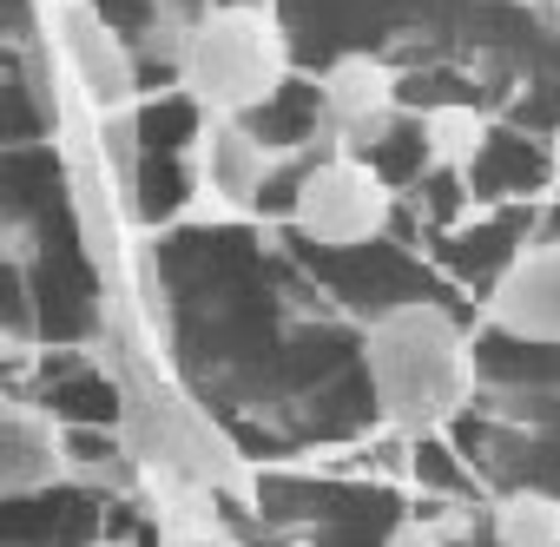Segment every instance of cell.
<instances>
[{
  "mask_svg": "<svg viewBox=\"0 0 560 547\" xmlns=\"http://www.w3.org/2000/svg\"><path fill=\"white\" fill-rule=\"evenodd\" d=\"M100 370L119 389V449L132 462H165L218 494H250V468L237 455V442L205 416V403L165 370V357L152 350L145 324L126 304V284H113L106 311H100V337H93Z\"/></svg>",
  "mask_w": 560,
  "mask_h": 547,
  "instance_id": "6da1fadb",
  "label": "cell"
},
{
  "mask_svg": "<svg viewBox=\"0 0 560 547\" xmlns=\"http://www.w3.org/2000/svg\"><path fill=\"white\" fill-rule=\"evenodd\" d=\"M277 172V146L250 132V119L198 113V132L185 146V185H191V218H244L257 191Z\"/></svg>",
  "mask_w": 560,
  "mask_h": 547,
  "instance_id": "5b68a950",
  "label": "cell"
},
{
  "mask_svg": "<svg viewBox=\"0 0 560 547\" xmlns=\"http://www.w3.org/2000/svg\"><path fill=\"white\" fill-rule=\"evenodd\" d=\"M396 106H402V80H396V67L376 60V54H343V60H330L324 80H317V119H324V132H330L337 146H350V152L370 146V139H383L389 119H396Z\"/></svg>",
  "mask_w": 560,
  "mask_h": 547,
  "instance_id": "52a82bcc",
  "label": "cell"
},
{
  "mask_svg": "<svg viewBox=\"0 0 560 547\" xmlns=\"http://www.w3.org/2000/svg\"><path fill=\"white\" fill-rule=\"evenodd\" d=\"M488 324L521 344H560V244H527L488 284Z\"/></svg>",
  "mask_w": 560,
  "mask_h": 547,
  "instance_id": "ba28073f",
  "label": "cell"
},
{
  "mask_svg": "<svg viewBox=\"0 0 560 547\" xmlns=\"http://www.w3.org/2000/svg\"><path fill=\"white\" fill-rule=\"evenodd\" d=\"M67 475V435L47 409L0 389V501L40 494Z\"/></svg>",
  "mask_w": 560,
  "mask_h": 547,
  "instance_id": "9c48e42d",
  "label": "cell"
},
{
  "mask_svg": "<svg viewBox=\"0 0 560 547\" xmlns=\"http://www.w3.org/2000/svg\"><path fill=\"white\" fill-rule=\"evenodd\" d=\"M389 218H396L389 178L363 152H350V146L317 159L298 178V191H291V224L317 251H363V244H376L389 231Z\"/></svg>",
  "mask_w": 560,
  "mask_h": 547,
  "instance_id": "277c9868",
  "label": "cell"
},
{
  "mask_svg": "<svg viewBox=\"0 0 560 547\" xmlns=\"http://www.w3.org/2000/svg\"><path fill=\"white\" fill-rule=\"evenodd\" d=\"M488 152V113L468 100H435L422 113V159L435 172H468Z\"/></svg>",
  "mask_w": 560,
  "mask_h": 547,
  "instance_id": "30bf717a",
  "label": "cell"
},
{
  "mask_svg": "<svg viewBox=\"0 0 560 547\" xmlns=\"http://www.w3.org/2000/svg\"><path fill=\"white\" fill-rule=\"evenodd\" d=\"M0 363H8V337H0Z\"/></svg>",
  "mask_w": 560,
  "mask_h": 547,
  "instance_id": "5bb4252c",
  "label": "cell"
},
{
  "mask_svg": "<svg viewBox=\"0 0 560 547\" xmlns=\"http://www.w3.org/2000/svg\"><path fill=\"white\" fill-rule=\"evenodd\" d=\"M284 80H291V34L257 0H224V8H205L185 27L178 86L198 113L250 119L257 106L284 93Z\"/></svg>",
  "mask_w": 560,
  "mask_h": 547,
  "instance_id": "3957f363",
  "label": "cell"
},
{
  "mask_svg": "<svg viewBox=\"0 0 560 547\" xmlns=\"http://www.w3.org/2000/svg\"><path fill=\"white\" fill-rule=\"evenodd\" d=\"M47 27H54L60 80L86 100V113L139 106V60H132L126 34L93 8V0H54V8H47Z\"/></svg>",
  "mask_w": 560,
  "mask_h": 547,
  "instance_id": "8992f818",
  "label": "cell"
},
{
  "mask_svg": "<svg viewBox=\"0 0 560 547\" xmlns=\"http://www.w3.org/2000/svg\"><path fill=\"white\" fill-rule=\"evenodd\" d=\"M494 547H560V494L547 488H508L488 508Z\"/></svg>",
  "mask_w": 560,
  "mask_h": 547,
  "instance_id": "8fae6325",
  "label": "cell"
},
{
  "mask_svg": "<svg viewBox=\"0 0 560 547\" xmlns=\"http://www.w3.org/2000/svg\"><path fill=\"white\" fill-rule=\"evenodd\" d=\"M218 547H224V540H218Z\"/></svg>",
  "mask_w": 560,
  "mask_h": 547,
  "instance_id": "9a60e30c",
  "label": "cell"
},
{
  "mask_svg": "<svg viewBox=\"0 0 560 547\" xmlns=\"http://www.w3.org/2000/svg\"><path fill=\"white\" fill-rule=\"evenodd\" d=\"M383 547H448V527H442L435 514H402V521L383 534Z\"/></svg>",
  "mask_w": 560,
  "mask_h": 547,
  "instance_id": "7c38bea8",
  "label": "cell"
},
{
  "mask_svg": "<svg viewBox=\"0 0 560 547\" xmlns=\"http://www.w3.org/2000/svg\"><path fill=\"white\" fill-rule=\"evenodd\" d=\"M363 376H370L376 416L396 435H435L475 403L481 363H475L468 330L442 304L402 298V304L370 317V330H363Z\"/></svg>",
  "mask_w": 560,
  "mask_h": 547,
  "instance_id": "7a4b0ae2",
  "label": "cell"
},
{
  "mask_svg": "<svg viewBox=\"0 0 560 547\" xmlns=\"http://www.w3.org/2000/svg\"><path fill=\"white\" fill-rule=\"evenodd\" d=\"M547 165H553V178H560V126H553V139H547Z\"/></svg>",
  "mask_w": 560,
  "mask_h": 547,
  "instance_id": "4fadbf2b",
  "label": "cell"
}]
</instances>
